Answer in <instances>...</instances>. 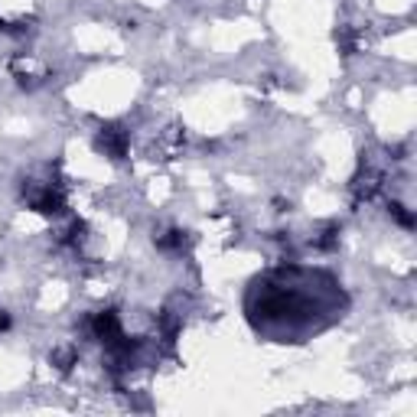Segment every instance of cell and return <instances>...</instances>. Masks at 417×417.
I'll list each match as a JSON object with an SVG mask.
<instances>
[{"label": "cell", "mask_w": 417, "mask_h": 417, "mask_svg": "<svg viewBox=\"0 0 417 417\" xmlns=\"http://www.w3.org/2000/svg\"><path fill=\"white\" fill-rule=\"evenodd\" d=\"M92 332H95V339L101 342H111L121 336V320H118V313L114 310H101L92 316Z\"/></svg>", "instance_id": "3"}, {"label": "cell", "mask_w": 417, "mask_h": 417, "mask_svg": "<svg viewBox=\"0 0 417 417\" xmlns=\"http://www.w3.org/2000/svg\"><path fill=\"white\" fill-rule=\"evenodd\" d=\"M391 215H395V222H398L401 228H414V215L408 212V206H401V202H391Z\"/></svg>", "instance_id": "5"}, {"label": "cell", "mask_w": 417, "mask_h": 417, "mask_svg": "<svg viewBox=\"0 0 417 417\" xmlns=\"http://www.w3.org/2000/svg\"><path fill=\"white\" fill-rule=\"evenodd\" d=\"M95 147L104 157H111V160H124L127 157V134L118 124H101V131L95 137Z\"/></svg>", "instance_id": "1"}, {"label": "cell", "mask_w": 417, "mask_h": 417, "mask_svg": "<svg viewBox=\"0 0 417 417\" xmlns=\"http://www.w3.org/2000/svg\"><path fill=\"white\" fill-rule=\"evenodd\" d=\"M183 245H186V232H180V228H173V232L157 238V248H163V251H173V248H183Z\"/></svg>", "instance_id": "4"}, {"label": "cell", "mask_w": 417, "mask_h": 417, "mask_svg": "<svg viewBox=\"0 0 417 417\" xmlns=\"http://www.w3.org/2000/svg\"><path fill=\"white\" fill-rule=\"evenodd\" d=\"M29 208L39 212V215H62L66 212V199H62V192L46 186V190H39L33 199H29Z\"/></svg>", "instance_id": "2"}, {"label": "cell", "mask_w": 417, "mask_h": 417, "mask_svg": "<svg viewBox=\"0 0 417 417\" xmlns=\"http://www.w3.org/2000/svg\"><path fill=\"white\" fill-rule=\"evenodd\" d=\"M7 330H10V313L0 310V332H7Z\"/></svg>", "instance_id": "6"}]
</instances>
